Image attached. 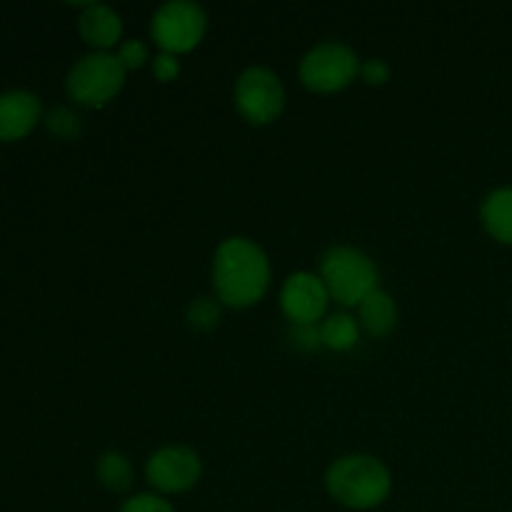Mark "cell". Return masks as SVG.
<instances>
[{
  "label": "cell",
  "mask_w": 512,
  "mask_h": 512,
  "mask_svg": "<svg viewBox=\"0 0 512 512\" xmlns=\"http://www.w3.org/2000/svg\"><path fill=\"white\" fill-rule=\"evenodd\" d=\"M273 283V265L263 245L245 235H230L215 248L210 285L223 308L245 310L258 305Z\"/></svg>",
  "instance_id": "obj_1"
},
{
  "label": "cell",
  "mask_w": 512,
  "mask_h": 512,
  "mask_svg": "<svg viewBox=\"0 0 512 512\" xmlns=\"http://www.w3.org/2000/svg\"><path fill=\"white\" fill-rule=\"evenodd\" d=\"M325 490L343 508L375 510L393 493V473L375 455L348 453L328 465Z\"/></svg>",
  "instance_id": "obj_2"
},
{
  "label": "cell",
  "mask_w": 512,
  "mask_h": 512,
  "mask_svg": "<svg viewBox=\"0 0 512 512\" xmlns=\"http://www.w3.org/2000/svg\"><path fill=\"white\" fill-rule=\"evenodd\" d=\"M318 275L330 300L343 308H358L373 290L380 288L378 265L355 245H333L320 255Z\"/></svg>",
  "instance_id": "obj_3"
},
{
  "label": "cell",
  "mask_w": 512,
  "mask_h": 512,
  "mask_svg": "<svg viewBox=\"0 0 512 512\" xmlns=\"http://www.w3.org/2000/svg\"><path fill=\"white\" fill-rule=\"evenodd\" d=\"M125 78H128V70L123 68L118 55L90 50L88 55L73 63L65 78V90L70 100L83 108H105L125 88Z\"/></svg>",
  "instance_id": "obj_4"
},
{
  "label": "cell",
  "mask_w": 512,
  "mask_h": 512,
  "mask_svg": "<svg viewBox=\"0 0 512 512\" xmlns=\"http://www.w3.org/2000/svg\"><path fill=\"white\" fill-rule=\"evenodd\" d=\"M360 63L363 60L348 43L325 40L300 58L298 78L310 93L333 95L350 88L360 78Z\"/></svg>",
  "instance_id": "obj_5"
},
{
  "label": "cell",
  "mask_w": 512,
  "mask_h": 512,
  "mask_svg": "<svg viewBox=\"0 0 512 512\" xmlns=\"http://www.w3.org/2000/svg\"><path fill=\"white\" fill-rule=\"evenodd\" d=\"M208 33V13L193 0H168L150 15V40L158 53L185 55L198 48Z\"/></svg>",
  "instance_id": "obj_6"
},
{
  "label": "cell",
  "mask_w": 512,
  "mask_h": 512,
  "mask_svg": "<svg viewBox=\"0 0 512 512\" xmlns=\"http://www.w3.org/2000/svg\"><path fill=\"white\" fill-rule=\"evenodd\" d=\"M233 103L240 118L250 125H270L283 115L288 93L275 73L268 65H250L235 78Z\"/></svg>",
  "instance_id": "obj_7"
},
{
  "label": "cell",
  "mask_w": 512,
  "mask_h": 512,
  "mask_svg": "<svg viewBox=\"0 0 512 512\" xmlns=\"http://www.w3.org/2000/svg\"><path fill=\"white\" fill-rule=\"evenodd\" d=\"M200 478H203V460L188 445H163L145 463V480L153 493L163 498L188 493L200 483Z\"/></svg>",
  "instance_id": "obj_8"
},
{
  "label": "cell",
  "mask_w": 512,
  "mask_h": 512,
  "mask_svg": "<svg viewBox=\"0 0 512 512\" xmlns=\"http://www.w3.org/2000/svg\"><path fill=\"white\" fill-rule=\"evenodd\" d=\"M330 300L323 278L310 270H298L283 280L280 288V310L288 323H323Z\"/></svg>",
  "instance_id": "obj_9"
},
{
  "label": "cell",
  "mask_w": 512,
  "mask_h": 512,
  "mask_svg": "<svg viewBox=\"0 0 512 512\" xmlns=\"http://www.w3.org/2000/svg\"><path fill=\"white\" fill-rule=\"evenodd\" d=\"M43 120V103L30 90H5L0 93V140L13 143L33 133Z\"/></svg>",
  "instance_id": "obj_10"
},
{
  "label": "cell",
  "mask_w": 512,
  "mask_h": 512,
  "mask_svg": "<svg viewBox=\"0 0 512 512\" xmlns=\"http://www.w3.org/2000/svg\"><path fill=\"white\" fill-rule=\"evenodd\" d=\"M78 33L93 53H115L123 43V18L110 5L88 3L78 18Z\"/></svg>",
  "instance_id": "obj_11"
},
{
  "label": "cell",
  "mask_w": 512,
  "mask_h": 512,
  "mask_svg": "<svg viewBox=\"0 0 512 512\" xmlns=\"http://www.w3.org/2000/svg\"><path fill=\"white\" fill-rule=\"evenodd\" d=\"M358 323L363 333L370 338H388L398 325V303L383 288L373 290L363 303L358 305Z\"/></svg>",
  "instance_id": "obj_12"
},
{
  "label": "cell",
  "mask_w": 512,
  "mask_h": 512,
  "mask_svg": "<svg viewBox=\"0 0 512 512\" xmlns=\"http://www.w3.org/2000/svg\"><path fill=\"white\" fill-rule=\"evenodd\" d=\"M480 223L485 233L503 245H512V188L490 190L480 203Z\"/></svg>",
  "instance_id": "obj_13"
},
{
  "label": "cell",
  "mask_w": 512,
  "mask_h": 512,
  "mask_svg": "<svg viewBox=\"0 0 512 512\" xmlns=\"http://www.w3.org/2000/svg\"><path fill=\"white\" fill-rule=\"evenodd\" d=\"M95 475H98V483L103 485L108 493L123 495L133 488L135 483V468L130 463V458L120 450H105L98 458L95 465Z\"/></svg>",
  "instance_id": "obj_14"
},
{
  "label": "cell",
  "mask_w": 512,
  "mask_h": 512,
  "mask_svg": "<svg viewBox=\"0 0 512 512\" xmlns=\"http://www.w3.org/2000/svg\"><path fill=\"white\" fill-rule=\"evenodd\" d=\"M320 340L323 348L333 353H348L360 340V323L350 313H330L320 323Z\"/></svg>",
  "instance_id": "obj_15"
},
{
  "label": "cell",
  "mask_w": 512,
  "mask_h": 512,
  "mask_svg": "<svg viewBox=\"0 0 512 512\" xmlns=\"http://www.w3.org/2000/svg\"><path fill=\"white\" fill-rule=\"evenodd\" d=\"M220 318H223V303L215 295H200V298L190 300L188 310H185V320L198 333H208V330L218 328Z\"/></svg>",
  "instance_id": "obj_16"
},
{
  "label": "cell",
  "mask_w": 512,
  "mask_h": 512,
  "mask_svg": "<svg viewBox=\"0 0 512 512\" xmlns=\"http://www.w3.org/2000/svg\"><path fill=\"white\" fill-rule=\"evenodd\" d=\"M45 125H48V130L55 135V138H63V140L80 138V133H83L85 128L83 118H80V113H75L73 108L50 110L48 118H45Z\"/></svg>",
  "instance_id": "obj_17"
},
{
  "label": "cell",
  "mask_w": 512,
  "mask_h": 512,
  "mask_svg": "<svg viewBox=\"0 0 512 512\" xmlns=\"http://www.w3.org/2000/svg\"><path fill=\"white\" fill-rule=\"evenodd\" d=\"M288 340L300 353H315L323 348L320 323H288Z\"/></svg>",
  "instance_id": "obj_18"
},
{
  "label": "cell",
  "mask_w": 512,
  "mask_h": 512,
  "mask_svg": "<svg viewBox=\"0 0 512 512\" xmlns=\"http://www.w3.org/2000/svg\"><path fill=\"white\" fill-rule=\"evenodd\" d=\"M115 55H118V60L123 63V68L128 70V73L130 70L145 68V65H150V60H153L148 45L138 38L123 40V43L118 45V50H115Z\"/></svg>",
  "instance_id": "obj_19"
},
{
  "label": "cell",
  "mask_w": 512,
  "mask_h": 512,
  "mask_svg": "<svg viewBox=\"0 0 512 512\" xmlns=\"http://www.w3.org/2000/svg\"><path fill=\"white\" fill-rule=\"evenodd\" d=\"M118 512H175L173 503L158 493H138L130 495Z\"/></svg>",
  "instance_id": "obj_20"
},
{
  "label": "cell",
  "mask_w": 512,
  "mask_h": 512,
  "mask_svg": "<svg viewBox=\"0 0 512 512\" xmlns=\"http://www.w3.org/2000/svg\"><path fill=\"white\" fill-rule=\"evenodd\" d=\"M150 73H153V78L158 83H173L183 73V65H180L178 55L155 53L153 60H150Z\"/></svg>",
  "instance_id": "obj_21"
},
{
  "label": "cell",
  "mask_w": 512,
  "mask_h": 512,
  "mask_svg": "<svg viewBox=\"0 0 512 512\" xmlns=\"http://www.w3.org/2000/svg\"><path fill=\"white\" fill-rule=\"evenodd\" d=\"M390 75H393V68L388 65V60L383 58H368L360 63V80L370 88H383L388 85Z\"/></svg>",
  "instance_id": "obj_22"
}]
</instances>
